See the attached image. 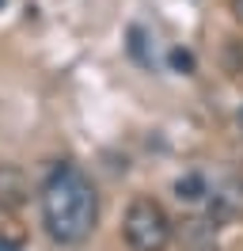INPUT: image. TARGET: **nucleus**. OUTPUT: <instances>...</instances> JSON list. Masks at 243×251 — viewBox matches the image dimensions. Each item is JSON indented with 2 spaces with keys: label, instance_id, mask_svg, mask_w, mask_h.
<instances>
[{
  "label": "nucleus",
  "instance_id": "obj_1",
  "mask_svg": "<svg viewBox=\"0 0 243 251\" xmlns=\"http://www.w3.org/2000/svg\"><path fill=\"white\" fill-rule=\"evenodd\" d=\"M42 225L61 248H80L99 225L95 183L76 164H57L42 183Z\"/></svg>",
  "mask_w": 243,
  "mask_h": 251
},
{
  "label": "nucleus",
  "instance_id": "obj_2",
  "mask_svg": "<svg viewBox=\"0 0 243 251\" xmlns=\"http://www.w3.org/2000/svg\"><path fill=\"white\" fill-rule=\"evenodd\" d=\"M122 236L129 251H164L175 236V225L167 217V209L156 198H133L129 209H125V221H122Z\"/></svg>",
  "mask_w": 243,
  "mask_h": 251
},
{
  "label": "nucleus",
  "instance_id": "obj_3",
  "mask_svg": "<svg viewBox=\"0 0 243 251\" xmlns=\"http://www.w3.org/2000/svg\"><path fill=\"white\" fill-rule=\"evenodd\" d=\"M30 198V183L23 168H15V164H0V209H23Z\"/></svg>",
  "mask_w": 243,
  "mask_h": 251
},
{
  "label": "nucleus",
  "instance_id": "obj_4",
  "mask_svg": "<svg viewBox=\"0 0 243 251\" xmlns=\"http://www.w3.org/2000/svg\"><path fill=\"white\" fill-rule=\"evenodd\" d=\"M217 225H220V221L213 217H190V221H182V228H179V240L182 244H186V248H213V244H217Z\"/></svg>",
  "mask_w": 243,
  "mask_h": 251
},
{
  "label": "nucleus",
  "instance_id": "obj_5",
  "mask_svg": "<svg viewBox=\"0 0 243 251\" xmlns=\"http://www.w3.org/2000/svg\"><path fill=\"white\" fill-rule=\"evenodd\" d=\"M209 194V183H205V175H197V172H186L175 179V198L179 202H201Z\"/></svg>",
  "mask_w": 243,
  "mask_h": 251
},
{
  "label": "nucleus",
  "instance_id": "obj_6",
  "mask_svg": "<svg viewBox=\"0 0 243 251\" xmlns=\"http://www.w3.org/2000/svg\"><path fill=\"white\" fill-rule=\"evenodd\" d=\"M145 42H148V38H145V31H141V27H129V53H133L141 65H152V53L145 50Z\"/></svg>",
  "mask_w": 243,
  "mask_h": 251
},
{
  "label": "nucleus",
  "instance_id": "obj_7",
  "mask_svg": "<svg viewBox=\"0 0 243 251\" xmlns=\"http://www.w3.org/2000/svg\"><path fill=\"white\" fill-rule=\"evenodd\" d=\"M171 65H175L179 73H190V69H194V57H190L186 50H171Z\"/></svg>",
  "mask_w": 243,
  "mask_h": 251
},
{
  "label": "nucleus",
  "instance_id": "obj_8",
  "mask_svg": "<svg viewBox=\"0 0 243 251\" xmlns=\"http://www.w3.org/2000/svg\"><path fill=\"white\" fill-rule=\"evenodd\" d=\"M232 16H236V19L243 23V0H232Z\"/></svg>",
  "mask_w": 243,
  "mask_h": 251
},
{
  "label": "nucleus",
  "instance_id": "obj_9",
  "mask_svg": "<svg viewBox=\"0 0 243 251\" xmlns=\"http://www.w3.org/2000/svg\"><path fill=\"white\" fill-rule=\"evenodd\" d=\"M240 129H243V110H240Z\"/></svg>",
  "mask_w": 243,
  "mask_h": 251
}]
</instances>
